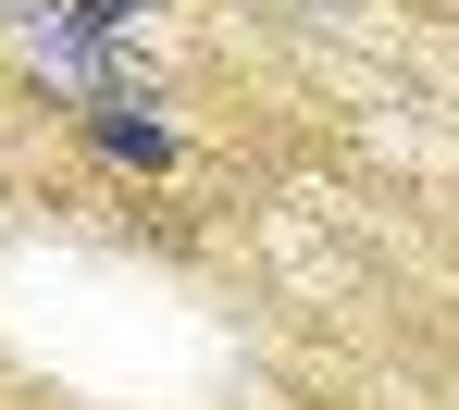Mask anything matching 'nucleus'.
Wrapping results in <instances>:
<instances>
[{"label":"nucleus","instance_id":"nucleus-1","mask_svg":"<svg viewBox=\"0 0 459 410\" xmlns=\"http://www.w3.org/2000/svg\"><path fill=\"white\" fill-rule=\"evenodd\" d=\"M100 150H125V162H174V137L137 125V112H100Z\"/></svg>","mask_w":459,"mask_h":410}]
</instances>
